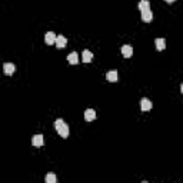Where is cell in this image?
<instances>
[{
	"label": "cell",
	"mask_w": 183,
	"mask_h": 183,
	"mask_svg": "<svg viewBox=\"0 0 183 183\" xmlns=\"http://www.w3.org/2000/svg\"><path fill=\"white\" fill-rule=\"evenodd\" d=\"M54 127H56L57 133L63 137V139H66V137L69 136V126L65 123L63 119H57V120L54 122Z\"/></svg>",
	"instance_id": "6da1fadb"
},
{
	"label": "cell",
	"mask_w": 183,
	"mask_h": 183,
	"mask_svg": "<svg viewBox=\"0 0 183 183\" xmlns=\"http://www.w3.org/2000/svg\"><path fill=\"white\" fill-rule=\"evenodd\" d=\"M3 72H4V75L12 76L14 72H16V66H14L13 63H4L3 65Z\"/></svg>",
	"instance_id": "7a4b0ae2"
},
{
	"label": "cell",
	"mask_w": 183,
	"mask_h": 183,
	"mask_svg": "<svg viewBox=\"0 0 183 183\" xmlns=\"http://www.w3.org/2000/svg\"><path fill=\"white\" fill-rule=\"evenodd\" d=\"M44 140H43V136L42 135H34L33 137H32V145L36 146V147H40V146H43Z\"/></svg>",
	"instance_id": "3957f363"
},
{
	"label": "cell",
	"mask_w": 183,
	"mask_h": 183,
	"mask_svg": "<svg viewBox=\"0 0 183 183\" xmlns=\"http://www.w3.org/2000/svg\"><path fill=\"white\" fill-rule=\"evenodd\" d=\"M142 20L146 22V23H150V22L153 20V13L150 12V9L142 12Z\"/></svg>",
	"instance_id": "277c9868"
},
{
	"label": "cell",
	"mask_w": 183,
	"mask_h": 183,
	"mask_svg": "<svg viewBox=\"0 0 183 183\" xmlns=\"http://www.w3.org/2000/svg\"><path fill=\"white\" fill-rule=\"evenodd\" d=\"M122 53H123V56H125L126 59L132 57V54H133L132 46H129V44H125V46H122Z\"/></svg>",
	"instance_id": "5b68a950"
},
{
	"label": "cell",
	"mask_w": 183,
	"mask_h": 183,
	"mask_svg": "<svg viewBox=\"0 0 183 183\" xmlns=\"http://www.w3.org/2000/svg\"><path fill=\"white\" fill-rule=\"evenodd\" d=\"M152 102H150L149 99H142V102H140V107H142V110L143 112H147V110H150L152 109Z\"/></svg>",
	"instance_id": "8992f818"
},
{
	"label": "cell",
	"mask_w": 183,
	"mask_h": 183,
	"mask_svg": "<svg viewBox=\"0 0 183 183\" xmlns=\"http://www.w3.org/2000/svg\"><path fill=\"white\" fill-rule=\"evenodd\" d=\"M96 119V112L93 109H87L85 112V120L86 122H92V120H95Z\"/></svg>",
	"instance_id": "52a82bcc"
},
{
	"label": "cell",
	"mask_w": 183,
	"mask_h": 183,
	"mask_svg": "<svg viewBox=\"0 0 183 183\" xmlns=\"http://www.w3.org/2000/svg\"><path fill=\"white\" fill-rule=\"evenodd\" d=\"M54 43L57 44V49H63L66 46V43H67V39L65 36H56V42Z\"/></svg>",
	"instance_id": "ba28073f"
},
{
	"label": "cell",
	"mask_w": 183,
	"mask_h": 183,
	"mask_svg": "<svg viewBox=\"0 0 183 183\" xmlns=\"http://www.w3.org/2000/svg\"><path fill=\"white\" fill-rule=\"evenodd\" d=\"M92 59H93V53L90 50H83L82 53V60L85 62V63H90Z\"/></svg>",
	"instance_id": "9c48e42d"
},
{
	"label": "cell",
	"mask_w": 183,
	"mask_h": 183,
	"mask_svg": "<svg viewBox=\"0 0 183 183\" xmlns=\"http://www.w3.org/2000/svg\"><path fill=\"white\" fill-rule=\"evenodd\" d=\"M67 60H69L70 65H77L79 63V54L76 53V52H72V53L67 56Z\"/></svg>",
	"instance_id": "30bf717a"
},
{
	"label": "cell",
	"mask_w": 183,
	"mask_h": 183,
	"mask_svg": "<svg viewBox=\"0 0 183 183\" xmlns=\"http://www.w3.org/2000/svg\"><path fill=\"white\" fill-rule=\"evenodd\" d=\"M44 40H46L47 44H54V42H56V34H54L53 32H47L46 36H44Z\"/></svg>",
	"instance_id": "8fae6325"
},
{
	"label": "cell",
	"mask_w": 183,
	"mask_h": 183,
	"mask_svg": "<svg viewBox=\"0 0 183 183\" xmlns=\"http://www.w3.org/2000/svg\"><path fill=\"white\" fill-rule=\"evenodd\" d=\"M106 79H107L110 83H116V82H117V72H116V70L107 72V75H106Z\"/></svg>",
	"instance_id": "7c38bea8"
},
{
	"label": "cell",
	"mask_w": 183,
	"mask_h": 183,
	"mask_svg": "<svg viewBox=\"0 0 183 183\" xmlns=\"http://www.w3.org/2000/svg\"><path fill=\"white\" fill-rule=\"evenodd\" d=\"M137 7H139L140 12L147 10V9H150V2L149 0H140V3L137 4Z\"/></svg>",
	"instance_id": "4fadbf2b"
},
{
	"label": "cell",
	"mask_w": 183,
	"mask_h": 183,
	"mask_svg": "<svg viewBox=\"0 0 183 183\" xmlns=\"http://www.w3.org/2000/svg\"><path fill=\"white\" fill-rule=\"evenodd\" d=\"M155 44H156L157 50H165V47H166V40H165V39H156V40H155Z\"/></svg>",
	"instance_id": "5bb4252c"
},
{
	"label": "cell",
	"mask_w": 183,
	"mask_h": 183,
	"mask_svg": "<svg viewBox=\"0 0 183 183\" xmlns=\"http://www.w3.org/2000/svg\"><path fill=\"white\" fill-rule=\"evenodd\" d=\"M44 182L46 183H56L57 182V177H56V175H53V173H49V175H46V177H44Z\"/></svg>",
	"instance_id": "9a60e30c"
},
{
	"label": "cell",
	"mask_w": 183,
	"mask_h": 183,
	"mask_svg": "<svg viewBox=\"0 0 183 183\" xmlns=\"http://www.w3.org/2000/svg\"><path fill=\"white\" fill-rule=\"evenodd\" d=\"M167 3H173V2H175V0H166Z\"/></svg>",
	"instance_id": "2e32d148"
}]
</instances>
